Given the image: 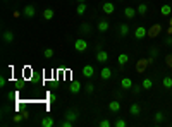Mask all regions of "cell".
Listing matches in <instances>:
<instances>
[{"mask_svg":"<svg viewBox=\"0 0 172 127\" xmlns=\"http://www.w3.org/2000/svg\"><path fill=\"white\" fill-rule=\"evenodd\" d=\"M98 125H100V127H110L112 124H110L109 119H103V120H100V122H98Z\"/></svg>","mask_w":172,"mask_h":127,"instance_id":"obj_29","label":"cell"},{"mask_svg":"<svg viewBox=\"0 0 172 127\" xmlns=\"http://www.w3.org/2000/svg\"><path fill=\"white\" fill-rule=\"evenodd\" d=\"M109 110H110V112H119V110H120V103H119V101H109Z\"/></svg>","mask_w":172,"mask_h":127,"instance_id":"obj_20","label":"cell"},{"mask_svg":"<svg viewBox=\"0 0 172 127\" xmlns=\"http://www.w3.org/2000/svg\"><path fill=\"white\" fill-rule=\"evenodd\" d=\"M78 2H84V0H78Z\"/></svg>","mask_w":172,"mask_h":127,"instance_id":"obj_34","label":"cell"},{"mask_svg":"<svg viewBox=\"0 0 172 127\" xmlns=\"http://www.w3.org/2000/svg\"><path fill=\"white\" fill-rule=\"evenodd\" d=\"M165 45H172V38H167V40H165Z\"/></svg>","mask_w":172,"mask_h":127,"instance_id":"obj_32","label":"cell"},{"mask_svg":"<svg viewBox=\"0 0 172 127\" xmlns=\"http://www.w3.org/2000/svg\"><path fill=\"white\" fill-rule=\"evenodd\" d=\"M129 113H131L133 117H138L139 113H141V107H139L138 103H134V105H131L129 107Z\"/></svg>","mask_w":172,"mask_h":127,"instance_id":"obj_11","label":"cell"},{"mask_svg":"<svg viewBox=\"0 0 172 127\" xmlns=\"http://www.w3.org/2000/svg\"><path fill=\"white\" fill-rule=\"evenodd\" d=\"M170 24H172V21H170Z\"/></svg>","mask_w":172,"mask_h":127,"instance_id":"obj_35","label":"cell"},{"mask_svg":"<svg viewBox=\"0 0 172 127\" xmlns=\"http://www.w3.org/2000/svg\"><path fill=\"white\" fill-rule=\"evenodd\" d=\"M64 119H67V120H71V122H78V119H79V115L74 112V110H67V112L64 113Z\"/></svg>","mask_w":172,"mask_h":127,"instance_id":"obj_6","label":"cell"},{"mask_svg":"<svg viewBox=\"0 0 172 127\" xmlns=\"http://www.w3.org/2000/svg\"><path fill=\"white\" fill-rule=\"evenodd\" d=\"M76 12H78L79 15H83L86 12V5H84V2H79V5L76 7Z\"/></svg>","mask_w":172,"mask_h":127,"instance_id":"obj_24","label":"cell"},{"mask_svg":"<svg viewBox=\"0 0 172 127\" xmlns=\"http://www.w3.org/2000/svg\"><path fill=\"white\" fill-rule=\"evenodd\" d=\"M162 86H164L165 90H170L172 88V77L170 76H165V77L162 79Z\"/></svg>","mask_w":172,"mask_h":127,"instance_id":"obj_17","label":"cell"},{"mask_svg":"<svg viewBox=\"0 0 172 127\" xmlns=\"http://www.w3.org/2000/svg\"><path fill=\"white\" fill-rule=\"evenodd\" d=\"M157 53H158V50H157V48H152V55L155 57V55H157Z\"/></svg>","mask_w":172,"mask_h":127,"instance_id":"obj_33","label":"cell"},{"mask_svg":"<svg viewBox=\"0 0 172 127\" xmlns=\"http://www.w3.org/2000/svg\"><path fill=\"white\" fill-rule=\"evenodd\" d=\"M53 48H45V52H43V55H45V59H52L53 57Z\"/></svg>","mask_w":172,"mask_h":127,"instance_id":"obj_28","label":"cell"},{"mask_svg":"<svg viewBox=\"0 0 172 127\" xmlns=\"http://www.w3.org/2000/svg\"><path fill=\"white\" fill-rule=\"evenodd\" d=\"M107 60H109V53L105 52V50H98V53H97V62L105 64Z\"/></svg>","mask_w":172,"mask_h":127,"instance_id":"obj_7","label":"cell"},{"mask_svg":"<svg viewBox=\"0 0 172 127\" xmlns=\"http://www.w3.org/2000/svg\"><path fill=\"white\" fill-rule=\"evenodd\" d=\"M146 34H148V31H146V28H145V26H138V28L134 29V36L138 38V40H143V38H145Z\"/></svg>","mask_w":172,"mask_h":127,"instance_id":"obj_3","label":"cell"},{"mask_svg":"<svg viewBox=\"0 0 172 127\" xmlns=\"http://www.w3.org/2000/svg\"><path fill=\"white\" fill-rule=\"evenodd\" d=\"M81 74L84 76V77H93V74H95V69H93V65H84L83 67V71H81Z\"/></svg>","mask_w":172,"mask_h":127,"instance_id":"obj_4","label":"cell"},{"mask_svg":"<svg viewBox=\"0 0 172 127\" xmlns=\"http://www.w3.org/2000/svg\"><path fill=\"white\" fill-rule=\"evenodd\" d=\"M102 11H103L107 15H110V14H114L115 7H114V4H112V2H105V4L102 5Z\"/></svg>","mask_w":172,"mask_h":127,"instance_id":"obj_5","label":"cell"},{"mask_svg":"<svg viewBox=\"0 0 172 127\" xmlns=\"http://www.w3.org/2000/svg\"><path fill=\"white\" fill-rule=\"evenodd\" d=\"M152 86H153V81H152V79H148V77L143 79V82H141L143 90H152Z\"/></svg>","mask_w":172,"mask_h":127,"instance_id":"obj_22","label":"cell"},{"mask_svg":"<svg viewBox=\"0 0 172 127\" xmlns=\"http://www.w3.org/2000/svg\"><path fill=\"white\" fill-rule=\"evenodd\" d=\"M86 48H88V43H86V40L78 38V40L74 41V50H76V52H86Z\"/></svg>","mask_w":172,"mask_h":127,"instance_id":"obj_1","label":"cell"},{"mask_svg":"<svg viewBox=\"0 0 172 127\" xmlns=\"http://www.w3.org/2000/svg\"><path fill=\"white\" fill-rule=\"evenodd\" d=\"M81 88H83V86H81V82H76V81H74V82H71V86H69V91H71L72 94H78L79 91H81Z\"/></svg>","mask_w":172,"mask_h":127,"instance_id":"obj_13","label":"cell"},{"mask_svg":"<svg viewBox=\"0 0 172 127\" xmlns=\"http://www.w3.org/2000/svg\"><path fill=\"white\" fill-rule=\"evenodd\" d=\"M136 11H138V14L141 15V17H145L146 12H148V5L146 4H138V9H136Z\"/></svg>","mask_w":172,"mask_h":127,"instance_id":"obj_16","label":"cell"},{"mask_svg":"<svg viewBox=\"0 0 172 127\" xmlns=\"http://www.w3.org/2000/svg\"><path fill=\"white\" fill-rule=\"evenodd\" d=\"M164 113L162 112H158V113H155V117H153V120H155V124H160V122H164Z\"/></svg>","mask_w":172,"mask_h":127,"instance_id":"obj_25","label":"cell"},{"mask_svg":"<svg viewBox=\"0 0 172 127\" xmlns=\"http://www.w3.org/2000/svg\"><path fill=\"white\" fill-rule=\"evenodd\" d=\"M117 62H119V65H126V64L129 62V57H127V53H120V55L117 57Z\"/></svg>","mask_w":172,"mask_h":127,"instance_id":"obj_21","label":"cell"},{"mask_svg":"<svg viewBox=\"0 0 172 127\" xmlns=\"http://www.w3.org/2000/svg\"><path fill=\"white\" fill-rule=\"evenodd\" d=\"M84 90H86V93H93V91H95V86H93V82H88V84H86V86H84Z\"/></svg>","mask_w":172,"mask_h":127,"instance_id":"obj_30","label":"cell"},{"mask_svg":"<svg viewBox=\"0 0 172 127\" xmlns=\"http://www.w3.org/2000/svg\"><path fill=\"white\" fill-rule=\"evenodd\" d=\"M97 28H98V31H100V33H105V31L110 28V24H109V21H107V19H100Z\"/></svg>","mask_w":172,"mask_h":127,"instance_id":"obj_8","label":"cell"},{"mask_svg":"<svg viewBox=\"0 0 172 127\" xmlns=\"http://www.w3.org/2000/svg\"><path fill=\"white\" fill-rule=\"evenodd\" d=\"M115 127H126L127 124H126V120H122V119H117L115 120V124H114Z\"/></svg>","mask_w":172,"mask_h":127,"instance_id":"obj_31","label":"cell"},{"mask_svg":"<svg viewBox=\"0 0 172 127\" xmlns=\"http://www.w3.org/2000/svg\"><path fill=\"white\" fill-rule=\"evenodd\" d=\"M2 40H4V43H12V41H14V33H12V31H4V33H2Z\"/></svg>","mask_w":172,"mask_h":127,"instance_id":"obj_9","label":"cell"},{"mask_svg":"<svg viewBox=\"0 0 172 127\" xmlns=\"http://www.w3.org/2000/svg\"><path fill=\"white\" fill-rule=\"evenodd\" d=\"M138 14V11H134V7H126L124 9V15L127 19H134V15Z\"/></svg>","mask_w":172,"mask_h":127,"instance_id":"obj_12","label":"cell"},{"mask_svg":"<svg viewBox=\"0 0 172 127\" xmlns=\"http://www.w3.org/2000/svg\"><path fill=\"white\" fill-rule=\"evenodd\" d=\"M120 88L122 90H133V81L129 77H122L120 79Z\"/></svg>","mask_w":172,"mask_h":127,"instance_id":"obj_10","label":"cell"},{"mask_svg":"<svg viewBox=\"0 0 172 127\" xmlns=\"http://www.w3.org/2000/svg\"><path fill=\"white\" fill-rule=\"evenodd\" d=\"M100 77L102 79H110V77H112V71H110L109 67H103V69H102V72H100Z\"/></svg>","mask_w":172,"mask_h":127,"instance_id":"obj_18","label":"cell"},{"mask_svg":"<svg viewBox=\"0 0 172 127\" xmlns=\"http://www.w3.org/2000/svg\"><path fill=\"white\" fill-rule=\"evenodd\" d=\"M91 31V28H90V24H83L81 28H79V33H83V34H88Z\"/></svg>","mask_w":172,"mask_h":127,"instance_id":"obj_26","label":"cell"},{"mask_svg":"<svg viewBox=\"0 0 172 127\" xmlns=\"http://www.w3.org/2000/svg\"><path fill=\"white\" fill-rule=\"evenodd\" d=\"M53 124H55V122H53V119H52V117L47 115V117H43V119H41L40 125H41V127H52Z\"/></svg>","mask_w":172,"mask_h":127,"instance_id":"obj_14","label":"cell"},{"mask_svg":"<svg viewBox=\"0 0 172 127\" xmlns=\"http://www.w3.org/2000/svg\"><path fill=\"white\" fill-rule=\"evenodd\" d=\"M160 14L164 15V17H169V15L172 14V7H170V5H162V7H160Z\"/></svg>","mask_w":172,"mask_h":127,"instance_id":"obj_15","label":"cell"},{"mask_svg":"<svg viewBox=\"0 0 172 127\" xmlns=\"http://www.w3.org/2000/svg\"><path fill=\"white\" fill-rule=\"evenodd\" d=\"M119 34H120V36H127V34H129V26H127L126 23L119 26Z\"/></svg>","mask_w":172,"mask_h":127,"instance_id":"obj_23","label":"cell"},{"mask_svg":"<svg viewBox=\"0 0 172 127\" xmlns=\"http://www.w3.org/2000/svg\"><path fill=\"white\" fill-rule=\"evenodd\" d=\"M74 124H76V122H71V120L64 119L62 122H60V127H74Z\"/></svg>","mask_w":172,"mask_h":127,"instance_id":"obj_27","label":"cell"},{"mask_svg":"<svg viewBox=\"0 0 172 127\" xmlns=\"http://www.w3.org/2000/svg\"><path fill=\"white\" fill-rule=\"evenodd\" d=\"M23 14L26 15V17H34V15H36V9H34V5H24V11H23Z\"/></svg>","mask_w":172,"mask_h":127,"instance_id":"obj_2","label":"cell"},{"mask_svg":"<svg viewBox=\"0 0 172 127\" xmlns=\"http://www.w3.org/2000/svg\"><path fill=\"white\" fill-rule=\"evenodd\" d=\"M53 15H55V12H53L52 9H45V11H43V19H45V21H52Z\"/></svg>","mask_w":172,"mask_h":127,"instance_id":"obj_19","label":"cell"}]
</instances>
